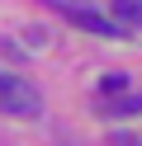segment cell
Masks as SVG:
<instances>
[{"mask_svg":"<svg viewBox=\"0 0 142 146\" xmlns=\"http://www.w3.org/2000/svg\"><path fill=\"white\" fill-rule=\"evenodd\" d=\"M0 108H5L9 118H38L43 113V99H38V90L28 85V80L0 76Z\"/></svg>","mask_w":142,"mask_h":146,"instance_id":"6da1fadb","label":"cell"},{"mask_svg":"<svg viewBox=\"0 0 142 146\" xmlns=\"http://www.w3.org/2000/svg\"><path fill=\"white\" fill-rule=\"evenodd\" d=\"M114 14L123 24H142V0H114Z\"/></svg>","mask_w":142,"mask_h":146,"instance_id":"3957f363","label":"cell"},{"mask_svg":"<svg viewBox=\"0 0 142 146\" xmlns=\"http://www.w3.org/2000/svg\"><path fill=\"white\" fill-rule=\"evenodd\" d=\"M109 113H118V118H133V113H142V94H118V99H109Z\"/></svg>","mask_w":142,"mask_h":146,"instance_id":"7a4b0ae2","label":"cell"}]
</instances>
